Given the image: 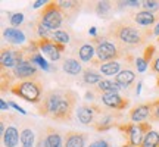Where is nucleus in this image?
Masks as SVG:
<instances>
[{
    "label": "nucleus",
    "instance_id": "f257e3e1",
    "mask_svg": "<svg viewBox=\"0 0 159 147\" xmlns=\"http://www.w3.org/2000/svg\"><path fill=\"white\" fill-rule=\"evenodd\" d=\"M150 34L153 31L143 29L142 27H136L134 24L125 22V21H116L108 29V35L116 40L119 44L130 46V47H142L148 43Z\"/></svg>",
    "mask_w": 159,
    "mask_h": 147
},
{
    "label": "nucleus",
    "instance_id": "f03ea898",
    "mask_svg": "<svg viewBox=\"0 0 159 147\" xmlns=\"http://www.w3.org/2000/svg\"><path fill=\"white\" fill-rule=\"evenodd\" d=\"M90 43H93L94 47H96V56L100 63L125 59L128 56L124 46L119 44L116 40H114L109 35H106V37L105 35H97L94 38H91Z\"/></svg>",
    "mask_w": 159,
    "mask_h": 147
},
{
    "label": "nucleus",
    "instance_id": "7ed1b4c3",
    "mask_svg": "<svg viewBox=\"0 0 159 147\" xmlns=\"http://www.w3.org/2000/svg\"><path fill=\"white\" fill-rule=\"evenodd\" d=\"M11 91L15 96L21 97L24 100L30 103H37L43 100V85L40 84L37 79H31V81H18L16 84L11 87Z\"/></svg>",
    "mask_w": 159,
    "mask_h": 147
},
{
    "label": "nucleus",
    "instance_id": "20e7f679",
    "mask_svg": "<svg viewBox=\"0 0 159 147\" xmlns=\"http://www.w3.org/2000/svg\"><path fill=\"white\" fill-rule=\"evenodd\" d=\"M77 100H78V96H77L75 91L62 90V96H61L59 105H57L52 119H55L57 122H68V121H71L72 116H74Z\"/></svg>",
    "mask_w": 159,
    "mask_h": 147
},
{
    "label": "nucleus",
    "instance_id": "39448f33",
    "mask_svg": "<svg viewBox=\"0 0 159 147\" xmlns=\"http://www.w3.org/2000/svg\"><path fill=\"white\" fill-rule=\"evenodd\" d=\"M63 19H65V13H63V11L61 9L59 3L49 2V3L41 9V13H40L37 22L43 24L46 28H49L50 31H57V29L62 27Z\"/></svg>",
    "mask_w": 159,
    "mask_h": 147
},
{
    "label": "nucleus",
    "instance_id": "423d86ee",
    "mask_svg": "<svg viewBox=\"0 0 159 147\" xmlns=\"http://www.w3.org/2000/svg\"><path fill=\"white\" fill-rule=\"evenodd\" d=\"M119 130L127 137V144H124L122 147H140L143 144L144 136L149 131H152V127L149 122H142V124L130 122V124L121 125Z\"/></svg>",
    "mask_w": 159,
    "mask_h": 147
},
{
    "label": "nucleus",
    "instance_id": "0eeeda50",
    "mask_svg": "<svg viewBox=\"0 0 159 147\" xmlns=\"http://www.w3.org/2000/svg\"><path fill=\"white\" fill-rule=\"evenodd\" d=\"M61 96H62V90L47 91L44 94V97H43V100H41L39 105L40 115H43L46 118H52L53 113H55V110H56V108H57V105H59Z\"/></svg>",
    "mask_w": 159,
    "mask_h": 147
},
{
    "label": "nucleus",
    "instance_id": "6e6552de",
    "mask_svg": "<svg viewBox=\"0 0 159 147\" xmlns=\"http://www.w3.org/2000/svg\"><path fill=\"white\" fill-rule=\"evenodd\" d=\"M37 46H39L40 53H43L52 62L59 60L61 56H62L63 50H65V46L57 44L52 38H39L37 40Z\"/></svg>",
    "mask_w": 159,
    "mask_h": 147
},
{
    "label": "nucleus",
    "instance_id": "1a4fd4ad",
    "mask_svg": "<svg viewBox=\"0 0 159 147\" xmlns=\"http://www.w3.org/2000/svg\"><path fill=\"white\" fill-rule=\"evenodd\" d=\"M0 60H2V69H15L22 60H25V51L24 49L3 47Z\"/></svg>",
    "mask_w": 159,
    "mask_h": 147
},
{
    "label": "nucleus",
    "instance_id": "9d476101",
    "mask_svg": "<svg viewBox=\"0 0 159 147\" xmlns=\"http://www.w3.org/2000/svg\"><path fill=\"white\" fill-rule=\"evenodd\" d=\"M103 113V110L97 105H81L77 110V118L83 125H91L97 121V118Z\"/></svg>",
    "mask_w": 159,
    "mask_h": 147
},
{
    "label": "nucleus",
    "instance_id": "9b49d317",
    "mask_svg": "<svg viewBox=\"0 0 159 147\" xmlns=\"http://www.w3.org/2000/svg\"><path fill=\"white\" fill-rule=\"evenodd\" d=\"M13 77L18 78L19 81H31V79L39 78L40 72L35 63H33L31 60H22L13 69Z\"/></svg>",
    "mask_w": 159,
    "mask_h": 147
},
{
    "label": "nucleus",
    "instance_id": "f8f14e48",
    "mask_svg": "<svg viewBox=\"0 0 159 147\" xmlns=\"http://www.w3.org/2000/svg\"><path fill=\"white\" fill-rule=\"evenodd\" d=\"M100 102H102V105H105L106 108H109L114 112L124 110L130 105V100L127 97H122L119 93H105V94L100 96Z\"/></svg>",
    "mask_w": 159,
    "mask_h": 147
},
{
    "label": "nucleus",
    "instance_id": "ddd939ff",
    "mask_svg": "<svg viewBox=\"0 0 159 147\" xmlns=\"http://www.w3.org/2000/svg\"><path fill=\"white\" fill-rule=\"evenodd\" d=\"M131 18L142 28H150V27H153L155 24L159 22V13L149 12V11H140V12H137V13H133Z\"/></svg>",
    "mask_w": 159,
    "mask_h": 147
},
{
    "label": "nucleus",
    "instance_id": "4468645a",
    "mask_svg": "<svg viewBox=\"0 0 159 147\" xmlns=\"http://www.w3.org/2000/svg\"><path fill=\"white\" fill-rule=\"evenodd\" d=\"M150 103H143V105H137L136 108L130 110V121L134 124H142V122H148L150 119Z\"/></svg>",
    "mask_w": 159,
    "mask_h": 147
},
{
    "label": "nucleus",
    "instance_id": "2eb2a0df",
    "mask_svg": "<svg viewBox=\"0 0 159 147\" xmlns=\"http://www.w3.org/2000/svg\"><path fill=\"white\" fill-rule=\"evenodd\" d=\"M2 141L3 147H18V144H21V134L15 125H7L2 136Z\"/></svg>",
    "mask_w": 159,
    "mask_h": 147
},
{
    "label": "nucleus",
    "instance_id": "dca6fc26",
    "mask_svg": "<svg viewBox=\"0 0 159 147\" xmlns=\"http://www.w3.org/2000/svg\"><path fill=\"white\" fill-rule=\"evenodd\" d=\"M115 118H116V115L114 113H106L103 112L99 118H97V121L93 124V128L96 131H108L111 130L112 127H115Z\"/></svg>",
    "mask_w": 159,
    "mask_h": 147
},
{
    "label": "nucleus",
    "instance_id": "f3484780",
    "mask_svg": "<svg viewBox=\"0 0 159 147\" xmlns=\"http://www.w3.org/2000/svg\"><path fill=\"white\" fill-rule=\"evenodd\" d=\"M87 136L78 131H68L65 134V147H85Z\"/></svg>",
    "mask_w": 159,
    "mask_h": 147
},
{
    "label": "nucleus",
    "instance_id": "a211bd4d",
    "mask_svg": "<svg viewBox=\"0 0 159 147\" xmlns=\"http://www.w3.org/2000/svg\"><path fill=\"white\" fill-rule=\"evenodd\" d=\"M46 137V144L47 147H65V140L62 138V136L59 134V131L52 128V127H47L44 132Z\"/></svg>",
    "mask_w": 159,
    "mask_h": 147
},
{
    "label": "nucleus",
    "instance_id": "6ab92c4d",
    "mask_svg": "<svg viewBox=\"0 0 159 147\" xmlns=\"http://www.w3.org/2000/svg\"><path fill=\"white\" fill-rule=\"evenodd\" d=\"M3 37H5V40L7 43H11V44H22L24 41L27 40L25 34L18 28H6L5 31H3Z\"/></svg>",
    "mask_w": 159,
    "mask_h": 147
},
{
    "label": "nucleus",
    "instance_id": "aec40b11",
    "mask_svg": "<svg viewBox=\"0 0 159 147\" xmlns=\"http://www.w3.org/2000/svg\"><path fill=\"white\" fill-rule=\"evenodd\" d=\"M119 90H122V87L112 79H102L99 84L94 87V91L105 94V93H119Z\"/></svg>",
    "mask_w": 159,
    "mask_h": 147
},
{
    "label": "nucleus",
    "instance_id": "412c9836",
    "mask_svg": "<svg viewBox=\"0 0 159 147\" xmlns=\"http://www.w3.org/2000/svg\"><path fill=\"white\" fill-rule=\"evenodd\" d=\"M134 79H136V74H134V71L130 68H124L116 77H115V81H116L122 88L130 87V85L134 82Z\"/></svg>",
    "mask_w": 159,
    "mask_h": 147
},
{
    "label": "nucleus",
    "instance_id": "4be33fe9",
    "mask_svg": "<svg viewBox=\"0 0 159 147\" xmlns=\"http://www.w3.org/2000/svg\"><path fill=\"white\" fill-rule=\"evenodd\" d=\"M121 62L119 60H112V62H105L99 66V72H102V75L106 77H116L121 72Z\"/></svg>",
    "mask_w": 159,
    "mask_h": 147
},
{
    "label": "nucleus",
    "instance_id": "5701e85b",
    "mask_svg": "<svg viewBox=\"0 0 159 147\" xmlns=\"http://www.w3.org/2000/svg\"><path fill=\"white\" fill-rule=\"evenodd\" d=\"M96 55V47L93 43H84L78 49V57L81 62H93V57Z\"/></svg>",
    "mask_w": 159,
    "mask_h": 147
},
{
    "label": "nucleus",
    "instance_id": "b1692460",
    "mask_svg": "<svg viewBox=\"0 0 159 147\" xmlns=\"http://www.w3.org/2000/svg\"><path fill=\"white\" fill-rule=\"evenodd\" d=\"M62 68L68 75H80V74L83 72L81 63H80L77 59H74V57H66V59H63Z\"/></svg>",
    "mask_w": 159,
    "mask_h": 147
},
{
    "label": "nucleus",
    "instance_id": "393cba45",
    "mask_svg": "<svg viewBox=\"0 0 159 147\" xmlns=\"http://www.w3.org/2000/svg\"><path fill=\"white\" fill-rule=\"evenodd\" d=\"M35 136H34V131L25 127L21 130V147H35Z\"/></svg>",
    "mask_w": 159,
    "mask_h": 147
},
{
    "label": "nucleus",
    "instance_id": "a878e982",
    "mask_svg": "<svg viewBox=\"0 0 159 147\" xmlns=\"http://www.w3.org/2000/svg\"><path fill=\"white\" fill-rule=\"evenodd\" d=\"M102 79H103L102 74L96 72V71H93V69H85L84 72H83V81H84L85 84H89V85L96 87Z\"/></svg>",
    "mask_w": 159,
    "mask_h": 147
},
{
    "label": "nucleus",
    "instance_id": "bb28decb",
    "mask_svg": "<svg viewBox=\"0 0 159 147\" xmlns=\"http://www.w3.org/2000/svg\"><path fill=\"white\" fill-rule=\"evenodd\" d=\"M25 60H31L33 63H35V65H39L40 68L43 69V71H50L52 66L47 63V60H46L44 57H43V55L40 53V51H37V53H31Z\"/></svg>",
    "mask_w": 159,
    "mask_h": 147
},
{
    "label": "nucleus",
    "instance_id": "cd10ccee",
    "mask_svg": "<svg viewBox=\"0 0 159 147\" xmlns=\"http://www.w3.org/2000/svg\"><path fill=\"white\" fill-rule=\"evenodd\" d=\"M143 147H159V132L158 131H149L144 136L143 140Z\"/></svg>",
    "mask_w": 159,
    "mask_h": 147
},
{
    "label": "nucleus",
    "instance_id": "c85d7f7f",
    "mask_svg": "<svg viewBox=\"0 0 159 147\" xmlns=\"http://www.w3.org/2000/svg\"><path fill=\"white\" fill-rule=\"evenodd\" d=\"M50 38L53 40L55 43H57V44L66 46L69 43V40H71V35H69V33L63 31V29H57V31H53V34H52Z\"/></svg>",
    "mask_w": 159,
    "mask_h": 147
},
{
    "label": "nucleus",
    "instance_id": "c756f323",
    "mask_svg": "<svg viewBox=\"0 0 159 147\" xmlns=\"http://www.w3.org/2000/svg\"><path fill=\"white\" fill-rule=\"evenodd\" d=\"M59 6L61 9L65 13V18L68 13H72V12H77L80 9V3L78 2H59Z\"/></svg>",
    "mask_w": 159,
    "mask_h": 147
},
{
    "label": "nucleus",
    "instance_id": "7c9ffc66",
    "mask_svg": "<svg viewBox=\"0 0 159 147\" xmlns=\"http://www.w3.org/2000/svg\"><path fill=\"white\" fill-rule=\"evenodd\" d=\"M111 11H112V3L111 2H97L96 13L99 16H106Z\"/></svg>",
    "mask_w": 159,
    "mask_h": 147
},
{
    "label": "nucleus",
    "instance_id": "2f4dec72",
    "mask_svg": "<svg viewBox=\"0 0 159 147\" xmlns=\"http://www.w3.org/2000/svg\"><path fill=\"white\" fill-rule=\"evenodd\" d=\"M9 21H11L12 28H16L19 27L24 21V13L21 12H15V13H9Z\"/></svg>",
    "mask_w": 159,
    "mask_h": 147
},
{
    "label": "nucleus",
    "instance_id": "473e14b6",
    "mask_svg": "<svg viewBox=\"0 0 159 147\" xmlns=\"http://www.w3.org/2000/svg\"><path fill=\"white\" fill-rule=\"evenodd\" d=\"M150 109H152V112H150V119L155 121V122H159V99L150 102Z\"/></svg>",
    "mask_w": 159,
    "mask_h": 147
},
{
    "label": "nucleus",
    "instance_id": "72a5a7b5",
    "mask_svg": "<svg viewBox=\"0 0 159 147\" xmlns=\"http://www.w3.org/2000/svg\"><path fill=\"white\" fill-rule=\"evenodd\" d=\"M134 66H136L137 72H144V71L148 69L149 63L143 59V56L142 57H136V59H134Z\"/></svg>",
    "mask_w": 159,
    "mask_h": 147
},
{
    "label": "nucleus",
    "instance_id": "f704fd0d",
    "mask_svg": "<svg viewBox=\"0 0 159 147\" xmlns=\"http://www.w3.org/2000/svg\"><path fill=\"white\" fill-rule=\"evenodd\" d=\"M156 51V49H155V46H148L146 49H144V53H143V59L146 60V62H150L152 63V60H153V53Z\"/></svg>",
    "mask_w": 159,
    "mask_h": 147
},
{
    "label": "nucleus",
    "instance_id": "c9c22d12",
    "mask_svg": "<svg viewBox=\"0 0 159 147\" xmlns=\"http://www.w3.org/2000/svg\"><path fill=\"white\" fill-rule=\"evenodd\" d=\"M143 11H149V12H156L159 9V3L158 2H143Z\"/></svg>",
    "mask_w": 159,
    "mask_h": 147
},
{
    "label": "nucleus",
    "instance_id": "e433bc0d",
    "mask_svg": "<svg viewBox=\"0 0 159 147\" xmlns=\"http://www.w3.org/2000/svg\"><path fill=\"white\" fill-rule=\"evenodd\" d=\"M150 69H152L155 74H158L159 75V56L155 57L153 60H152V63H150Z\"/></svg>",
    "mask_w": 159,
    "mask_h": 147
},
{
    "label": "nucleus",
    "instance_id": "4c0bfd02",
    "mask_svg": "<svg viewBox=\"0 0 159 147\" xmlns=\"http://www.w3.org/2000/svg\"><path fill=\"white\" fill-rule=\"evenodd\" d=\"M35 147H47V144H46L44 134H40V137L37 138V143H35Z\"/></svg>",
    "mask_w": 159,
    "mask_h": 147
},
{
    "label": "nucleus",
    "instance_id": "58836bf2",
    "mask_svg": "<svg viewBox=\"0 0 159 147\" xmlns=\"http://www.w3.org/2000/svg\"><path fill=\"white\" fill-rule=\"evenodd\" d=\"M124 6L127 7V6H131V7H139L140 6V3L139 2H136V0H128V2H125Z\"/></svg>",
    "mask_w": 159,
    "mask_h": 147
},
{
    "label": "nucleus",
    "instance_id": "ea45409f",
    "mask_svg": "<svg viewBox=\"0 0 159 147\" xmlns=\"http://www.w3.org/2000/svg\"><path fill=\"white\" fill-rule=\"evenodd\" d=\"M46 5H47V2H44V0H37L34 5H33V7H34V9H39V7H41V6L44 7Z\"/></svg>",
    "mask_w": 159,
    "mask_h": 147
},
{
    "label": "nucleus",
    "instance_id": "a19ab883",
    "mask_svg": "<svg viewBox=\"0 0 159 147\" xmlns=\"http://www.w3.org/2000/svg\"><path fill=\"white\" fill-rule=\"evenodd\" d=\"M9 105H11V106H12V108H13V109H16L18 112L24 113V115H25V113H27V112H25V110H24L22 108H19V106H18V105H16V103H15V102H9Z\"/></svg>",
    "mask_w": 159,
    "mask_h": 147
},
{
    "label": "nucleus",
    "instance_id": "79ce46f5",
    "mask_svg": "<svg viewBox=\"0 0 159 147\" xmlns=\"http://www.w3.org/2000/svg\"><path fill=\"white\" fill-rule=\"evenodd\" d=\"M0 106H2V110H6V109H9V106H11V105H9V103H6L5 100L2 99V100H0Z\"/></svg>",
    "mask_w": 159,
    "mask_h": 147
},
{
    "label": "nucleus",
    "instance_id": "37998d69",
    "mask_svg": "<svg viewBox=\"0 0 159 147\" xmlns=\"http://www.w3.org/2000/svg\"><path fill=\"white\" fill-rule=\"evenodd\" d=\"M85 100H94V94H93V91H87V93H85Z\"/></svg>",
    "mask_w": 159,
    "mask_h": 147
},
{
    "label": "nucleus",
    "instance_id": "c03bdc74",
    "mask_svg": "<svg viewBox=\"0 0 159 147\" xmlns=\"http://www.w3.org/2000/svg\"><path fill=\"white\" fill-rule=\"evenodd\" d=\"M97 147H109L108 141H105V140H99L97 141Z\"/></svg>",
    "mask_w": 159,
    "mask_h": 147
},
{
    "label": "nucleus",
    "instance_id": "a18cd8bd",
    "mask_svg": "<svg viewBox=\"0 0 159 147\" xmlns=\"http://www.w3.org/2000/svg\"><path fill=\"white\" fill-rule=\"evenodd\" d=\"M89 34H90L91 37H93V38H94V37H97V34H96V28H94V27H91V28L89 29Z\"/></svg>",
    "mask_w": 159,
    "mask_h": 147
},
{
    "label": "nucleus",
    "instance_id": "49530a36",
    "mask_svg": "<svg viewBox=\"0 0 159 147\" xmlns=\"http://www.w3.org/2000/svg\"><path fill=\"white\" fill-rule=\"evenodd\" d=\"M153 34H155V35H158V37H159V22L156 24V25H155V28H153Z\"/></svg>",
    "mask_w": 159,
    "mask_h": 147
},
{
    "label": "nucleus",
    "instance_id": "de8ad7c7",
    "mask_svg": "<svg viewBox=\"0 0 159 147\" xmlns=\"http://www.w3.org/2000/svg\"><path fill=\"white\" fill-rule=\"evenodd\" d=\"M140 90H142V82H139V85H137V88H136L137 94H140Z\"/></svg>",
    "mask_w": 159,
    "mask_h": 147
},
{
    "label": "nucleus",
    "instance_id": "09e8293b",
    "mask_svg": "<svg viewBox=\"0 0 159 147\" xmlns=\"http://www.w3.org/2000/svg\"><path fill=\"white\" fill-rule=\"evenodd\" d=\"M90 147H97V141H96V143H93V144H90Z\"/></svg>",
    "mask_w": 159,
    "mask_h": 147
},
{
    "label": "nucleus",
    "instance_id": "8fccbe9b",
    "mask_svg": "<svg viewBox=\"0 0 159 147\" xmlns=\"http://www.w3.org/2000/svg\"><path fill=\"white\" fill-rule=\"evenodd\" d=\"M158 87H159V78H158Z\"/></svg>",
    "mask_w": 159,
    "mask_h": 147
},
{
    "label": "nucleus",
    "instance_id": "3c124183",
    "mask_svg": "<svg viewBox=\"0 0 159 147\" xmlns=\"http://www.w3.org/2000/svg\"><path fill=\"white\" fill-rule=\"evenodd\" d=\"M158 43H159V37H158Z\"/></svg>",
    "mask_w": 159,
    "mask_h": 147
},
{
    "label": "nucleus",
    "instance_id": "603ef678",
    "mask_svg": "<svg viewBox=\"0 0 159 147\" xmlns=\"http://www.w3.org/2000/svg\"><path fill=\"white\" fill-rule=\"evenodd\" d=\"M140 147H143V146H140Z\"/></svg>",
    "mask_w": 159,
    "mask_h": 147
}]
</instances>
